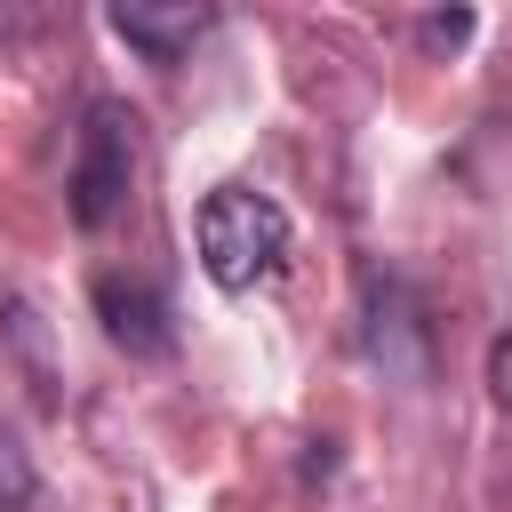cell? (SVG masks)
Instances as JSON below:
<instances>
[{
    "instance_id": "2",
    "label": "cell",
    "mask_w": 512,
    "mask_h": 512,
    "mask_svg": "<svg viewBox=\"0 0 512 512\" xmlns=\"http://www.w3.org/2000/svg\"><path fill=\"white\" fill-rule=\"evenodd\" d=\"M128 184H136V112L104 96V104L80 112V136H72V176H64L72 224H80V232L112 224V216L128 208Z\"/></svg>"
},
{
    "instance_id": "4",
    "label": "cell",
    "mask_w": 512,
    "mask_h": 512,
    "mask_svg": "<svg viewBox=\"0 0 512 512\" xmlns=\"http://www.w3.org/2000/svg\"><path fill=\"white\" fill-rule=\"evenodd\" d=\"M104 24H112L144 64H184L192 40L208 32V8H200V0H112Z\"/></svg>"
},
{
    "instance_id": "1",
    "label": "cell",
    "mask_w": 512,
    "mask_h": 512,
    "mask_svg": "<svg viewBox=\"0 0 512 512\" xmlns=\"http://www.w3.org/2000/svg\"><path fill=\"white\" fill-rule=\"evenodd\" d=\"M200 272L224 288V296H248L280 256H288V208L272 192H248V184H224L200 200Z\"/></svg>"
},
{
    "instance_id": "6",
    "label": "cell",
    "mask_w": 512,
    "mask_h": 512,
    "mask_svg": "<svg viewBox=\"0 0 512 512\" xmlns=\"http://www.w3.org/2000/svg\"><path fill=\"white\" fill-rule=\"evenodd\" d=\"M416 40H424V48H464V40H472V8H448V16H424V24H416Z\"/></svg>"
},
{
    "instance_id": "7",
    "label": "cell",
    "mask_w": 512,
    "mask_h": 512,
    "mask_svg": "<svg viewBox=\"0 0 512 512\" xmlns=\"http://www.w3.org/2000/svg\"><path fill=\"white\" fill-rule=\"evenodd\" d=\"M488 392H496V408L512 416V336H496V344H488Z\"/></svg>"
},
{
    "instance_id": "5",
    "label": "cell",
    "mask_w": 512,
    "mask_h": 512,
    "mask_svg": "<svg viewBox=\"0 0 512 512\" xmlns=\"http://www.w3.org/2000/svg\"><path fill=\"white\" fill-rule=\"evenodd\" d=\"M32 488H40V472H32L24 440L0 424V512H24V504H32Z\"/></svg>"
},
{
    "instance_id": "3",
    "label": "cell",
    "mask_w": 512,
    "mask_h": 512,
    "mask_svg": "<svg viewBox=\"0 0 512 512\" xmlns=\"http://www.w3.org/2000/svg\"><path fill=\"white\" fill-rule=\"evenodd\" d=\"M96 320H104V336H112L128 360H168V352H176V312H168V296H160L152 280L104 272V280H96Z\"/></svg>"
}]
</instances>
